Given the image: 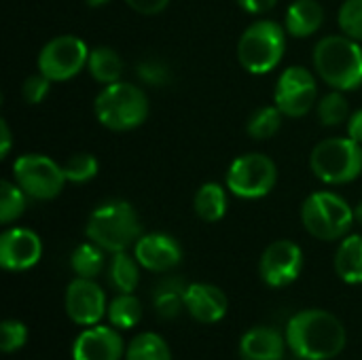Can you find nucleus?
Listing matches in <instances>:
<instances>
[{
  "mask_svg": "<svg viewBox=\"0 0 362 360\" xmlns=\"http://www.w3.org/2000/svg\"><path fill=\"white\" fill-rule=\"evenodd\" d=\"M284 335L291 352L301 360L337 359L348 344L344 323L327 310L297 312L288 320Z\"/></svg>",
  "mask_w": 362,
  "mask_h": 360,
  "instance_id": "nucleus-1",
  "label": "nucleus"
},
{
  "mask_svg": "<svg viewBox=\"0 0 362 360\" xmlns=\"http://www.w3.org/2000/svg\"><path fill=\"white\" fill-rule=\"evenodd\" d=\"M318 76L337 91H352L362 85V47L350 36H325L314 49Z\"/></svg>",
  "mask_w": 362,
  "mask_h": 360,
  "instance_id": "nucleus-2",
  "label": "nucleus"
},
{
  "mask_svg": "<svg viewBox=\"0 0 362 360\" xmlns=\"http://www.w3.org/2000/svg\"><path fill=\"white\" fill-rule=\"evenodd\" d=\"M85 233L93 244L115 255L125 252L129 246H136L142 236V225L132 204L123 199H112L98 206L89 214Z\"/></svg>",
  "mask_w": 362,
  "mask_h": 360,
  "instance_id": "nucleus-3",
  "label": "nucleus"
},
{
  "mask_svg": "<svg viewBox=\"0 0 362 360\" xmlns=\"http://www.w3.org/2000/svg\"><path fill=\"white\" fill-rule=\"evenodd\" d=\"M93 110L104 127L112 132H129L146 121L148 98L140 87L117 81L95 95Z\"/></svg>",
  "mask_w": 362,
  "mask_h": 360,
  "instance_id": "nucleus-4",
  "label": "nucleus"
},
{
  "mask_svg": "<svg viewBox=\"0 0 362 360\" xmlns=\"http://www.w3.org/2000/svg\"><path fill=\"white\" fill-rule=\"evenodd\" d=\"M286 51V28L261 19L250 23L238 42V59L250 74H267L278 68Z\"/></svg>",
  "mask_w": 362,
  "mask_h": 360,
  "instance_id": "nucleus-5",
  "label": "nucleus"
},
{
  "mask_svg": "<svg viewBox=\"0 0 362 360\" xmlns=\"http://www.w3.org/2000/svg\"><path fill=\"white\" fill-rule=\"evenodd\" d=\"M354 221L356 216L352 206L331 191L312 193L301 206V223L316 240H344L350 233Z\"/></svg>",
  "mask_w": 362,
  "mask_h": 360,
  "instance_id": "nucleus-6",
  "label": "nucleus"
},
{
  "mask_svg": "<svg viewBox=\"0 0 362 360\" xmlns=\"http://www.w3.org/2000/svg\"><path fill=\"white\" fill-rule=\"evenodd\" d=\"M312 172L327 185H348L362 174V144L348 138H327L310 155Z\"/></svg>",
  "mask_w": 362,
  "mask_h": 360,
  "instance_id": "nucleus-7",
  "label": "nucleus"
},
{
  "mask_svg": "<svg viewBox=\"0 0 362 360\" xmlns=\"http://www.w3.org/2000/svg\"><path fill=\"white\" fill-rule=\"evenodd\" d=\"M278 180V168L272 157L263 153H248L238 157L225 176L227 189L242 199H261L269 195Z\"/></svg>",
  "mask_w": 362,
  "mask_h": 360,
  "instance_id": "nucleus-8",
  "label": "nucleus"
},
{
  "mask_svg": "<svg viewBox=\"0 0 362 360\" xmlns=\"http://www.w3.org/2000/svg\"><path fill=\"white\" fill-rule=\"evenodd\" d=\"M13 176L15 182L28 193V197L38 202L57 197L66 185L64 168L51 157L38 153L21 155L19 159H15Z\"/></svg>",
  "mask_w": 362,
  "mask_h": 360,
  "instance_id": "nucleus-9",
  "label": "nucleus"
},
{
  "mask_svg": "<svg viewBox=\"0 0 362 360\" xmlns=\"http://www.w3.org/2000/svg\"><path fill=\"white\" fill-rule=\"evenodd\" d=\"M89 47L74 34L51 38L38 53V72L53 83L76 76L89 62Z\"/></svg>",
  "mask_w": 362,
  "mask_h": 360,
  "instance_id": "nucleus-10",
  "label": "nucleus"
},
{
  "mask_svg": "<svg viewBox=\"0 0 362 360\" xmlns=\"http://www.w3.org/2000/svg\"><path fill=\"white\" fill-rule=\"evenodd\" d=\"M274 104L284 117L299 119L318 104V83L314 74L301 66H288L276 83Z\"/></svg>",
  "mask_w": 362,
  "mask_h": 360,
  "instance_id": "nucleus-11",
  "label": "nucleus"
},
{
  "mask_svg": "<svg viewBox=\"0 0 362 360\" xmlns=\"http://www.w3.org/2000/svg\"><path fill=\"white\" fill-rule=\"evenodd\" d=\"M303 269V252L299 244L291 240H278L272 242L259 261V274L261 280L269 289H284L293 284Z\"/></svg>",
  "mask_w": 362,
  "mask_h": 360,
  "instance_id": "nucleus-12",
  "label": "nucleus"
},
{
  "mask_svg": "<svg viewBox=\"0 0 362 360\" xmlns=\"http://www.w3.org/2000/svg\"><path fill=\"white\" fill-rule=\"evenodd\" d=\"M66 314L78 327H93L106 316V295L95 280L74 278L66 289Z\"/></svg>",
  "mask_w": 362,
  "mask_h": 360,
  "instance_id": "nucleus-13",
  "label": "nucleus"
},
{
  "mask_svg": "<svg viewBox=\"0 0 362 360\" xmlns=\"http://www.w3.org/2000/svg\"><path fill=\"white\" fill-rule=\"evenodd\" d=\"M42 257L40 238L25 227L6 229L0 236V265L6 272L32 269Z\"/></svg>",
  "mask_w": 362,
  "mask_h": 360,
  "instance_id": "nucleus-14",
  "label": "nucleus"
},
{
  "mask_svg": "<svg viewBox=\"0 0 362 360\" xmlns=\"http://www.w3.org/2000/svg\"><path fill=\"white\" fill-rule=\"evenodd\" d=\"M125 344L119 335V329L93 325L72 344V360H121L125 359Z\"/></svg>",
  "mask_w": 362,
  "mask_h": 360,
  "instance_id": "nucleus-15",
  "label": "nucleus"
},
{
  "mask_svg": "<svg viewBox=\"0 0 362 360\" xmlns=\"http://www.w3.org/2000/svg\"><path fill=\"white\" fill-rule=\"evenodd\" d=\"M134 257L138 259L140 267L165 274L172 272L182 261V248L180 244L165 233H146L140 236V240L134 246Z\"/></svg>",
  "mask_w": 362,
  "mask_h": 360,
  "instance_id": "nucleus-16",
  "label": "nucleus"
},
{
  "mask_svg": "<svg viewBox=\"0 0 362 360\" xmlns=\"http://www.w3.org/2000/svg\"><path fill=\"white\" fill-rule=\"evenodd\" d=\"M185 310L193 320L202 325H214L227 316L229 301L218 286L206 282H193L187 286L185 293Z\"/></svg>",
  "mask_w": 362,
  "mask_h": 360,
  "instance_id": "nucleus-17",
  "label": "nucleus"
},
{
  "mask_svg": "<svg viewBox=\"0 0 362 360\" xmlns=\"http://www.w3.org/2000/svg\"><path fill=\"white\" fill-rule=\"evenodd\" d=\"M286 335L272 327L248 329L240 339V359L242 360H282L286 354Z\"/></svg>",
  "mask_w": 362,
  "mask_h": 360,
  "instance_id": "nucleus-18",
  "label": "nucleus"
},
{
  "mask_svg": "<svg viewBox=\"0 0 362 360\" xmlns=\"http://www.w3.org/2000/svg\"><path fill=\"white\" fill-rule=\"evenodd\" d=\"M325 23V8L318 0H295L286 11L284 28L295 38H308Z\"/></svg>",
  "mask_w": 362,
  "mask_h": 360,
  "instance_id": "nucleus-19",
  "label": "nucleus"
},
{
  "mask_svg": "<svg viewBox=\"0 0 362 360\" xmlns=\"http://www.w3.org/2000/svg\"><path fill=\"white\" fill-rule=\"evenodd\" d=\"M187 286L189 284H185L182 278H163L161 282H157L153 291V308L159 318L174 320L180 316V312L185 310Z\"/></svg>",
  "mask_w": 362,
  "mask_h": 360,
  "instance_id": "nucleus-20",
  "label": "nucleus"
},
{
  "mask_svg": "<svg viewBox=\"0 0 362 360\" xmlns=\"http://www.w3.org/2000/svg\"><path fill=\"white\" fill-rule=\"evenodd\" d=\"M335 272L346 284H362V236L348 233L335 252Z\"/></svg>",
  "mask_w": 362,
  "mask_h": 360,
  "instance_id": "nucleus-21",
  "label": "nucleus"
},
{
  "mask_svg": "<svg viewBox=\"0 0 362 360\" xmlns=\"http://www.w3.org/2000/svg\"><path fill=\"white\" fill-rule=\"evenodd\" d=\"M195 214L206 223H216L227 212V193L218 182H204L193 199Z\"/></svg>",
  "mask_w": 362,
  "mask_h": 360,
  "instance_id": "nucleus-22",
  "label": "nucleus"
},
{
  "mask_svg": "<svg viewBox=\"0 0 362 360\" xmlns=\"http://www.w3.org/2000/svg\"><path fill=\"white\" fill-rule=\"evenodd\" d=\"M87 68H89V74L98 83L110 85V83H117L119 76L123 74V59L110 47H95L89 53Z\"/></svg>",
  "mask_w": 362,
  "mask_h": 360,
  "instance_id": "nucleus-23",
  "label": "nucleus"
},
{
  "mask_svg": "<svg viewBox=\"0 0 362 360\" xmlns=\"http://www.w3.org/2000/svg\"><path fill=\"white\" fill-rule=\"evenodd\" d=\"M108 280L117 293H134L140 282L138 259L129 257L127 252H115L108 267Z\"/></svg>",
  "mask_w": 362,
  "mask_h": 360,
  "instance_id": "nucleus-24",
  "label": "nucleus"
},
{
  "mask_svg": "<svg viewBox=\"0 0 362 360\" xmlns=\"http://www.w3.org/2000/svg\"><path fill=\"white\" fill-rule=\"evenodd\" d=\"M108 323L119 331H129L142 320V303L132 293H119L108 306Z\"/></svg>",
  "mask_w": 362,
  "mask_h": 360,
  "instance_id": "nucleus-25",
  "label": "nucleus"
},
{
  "mask_svg": "<svg viewBox=\"0 0 362 360\" xmlns=\"http://www.w3.org/2000/svg\"><path fill=\"white\" fill-rule=\"evenodd\" d=\"M70 267L76 274V278L95 280L104 269V248H100L91 240L85 244H78L74 252L70 255Z\"/></svg>",
  "mask_w": 362,
  "mask_h": 360,
  "instance_id": "nucleus-26",
  "label": "nucleus"
},
{
  "mask_svg": "<svg viewBox=\"0 0 362 360\" xmlns=\"http://www.w3.org/2000/svg\"><path fill=\"white\" fill-rule=\"evenodd\" d=\"M125 360H172V352L168 342L157 333H140L129 342Z\"/></svg>",
  "mask_w": 362,
  "mask_h": 360,
  "instance_id": "nucleus-27",
  "label": "nucleus"
},
{
  "mask_svg": "<svg viewBox=\"0 0 362 360\" xmlns=\"http://www.w3.org/2000/svg\"><path fill=\"white\" fill-rule=\"evenodd\" d=\"M282 110L274 104L269 106H261L252 112V117L248 119V125H246V132L250 138L255 140H267L272 136L278 134L280 125H282Z\"/></svg>",
  "mask_w": 362,
  "mask_h": 360,
  "instance_id": "nucleus-28",
  "label": "nucleus"
},
{
  "mask_svg": "<svg viewBox=\"0 0 362 360\" xmlns=\"http://www.w3.org/2000/svg\"><path fill=\"white\" fill-rule=\"evenodd\" d=\"M28 206V193L11 180L0 182V223L8 225L17 221Z\"/></svg>",
  "mask_w": 362,
  "mask_h": 360,
  "instance_id": "nucleus-29",
  "label": "nucleus"
},
{
  "mask_svg": "<svg viewBox=\"0 0 362 360\" xmlns=\"http://www.w3.org/2000/svg\"><path fill=\"white\" fill-rule=\"evenodd\" d=\"M316 112H318V121L327 127H335V125H341L344 121H348L350 106H348L344 91L333 89L331 93L322 95L316 104Z\"/></svg>",
  "mask_w": 362,
  "mask_h": 360,
  "instance_id": "nucleus-30",
  "label": "nucleus"
},
{
  "mask_svg": "<svg viewBox=\"0 0 362 360\" xmlns=\"http://www.w3.org/2000/svg\"><path fill=\"white\" fill-rule=\"evenodd\" d=\"M64 174L68 182L81 185V182H89L91 178L98 176V159L91 153H76L72 155L64 166Z\"/></svg>",
  "mask_w": 362,
  "mask_h": 360,
  "instance_id": "nucleus-31",
  "label": "nucleus"
},
{
  "mask_svg": "<svg viewBox=\"0 0 362 360\" xmlns=\"http://www.w3.org/2000/svg\"><path fill=\"white\" fill-rule=\"evenodd\" d=\"M339 28L346 36L362 40V0H346L337 15Z\"/></svg>",
  "mask_w": 362,
  "mask_h": 360,
  "instance_id": "nucleus-32",
  "label": "nucleus"
},
{
  "mask_svg": "<svg viewBox=\"0 0 362 360\" xmlns=\"http://www.w3.org/2000/svg\"><path fill=\"white\" fill-rule=\"evenodd\" d=\"M28 344V329L19 320H4L0 325V348L4 354L19 352Z\"/></svg>",
  "mask_w": 362,
  "mask_h": 360,
  "instance_id": "nucleus-33",
  "label": "nucleus"
},
{
  "mask_svg": "<svg viewBox=\"0 0 362 360\" xmlns=\"http://www.w3.org/2000/svg\"><path fill=\"white\" fill-rule=\"evenodd\" d=\"M51 83H53V81L47 79L42 72L30 74V76L23 81V85H21V95H23V100H25L28 104H40V102L47 98Z\"/></svg>",
  "mask_w": 362,
  "mask_h": 360,
  "instance_id": "nucleus-34",
  "label": "nucleus"
},
{
  "mask_svg": "<svg viewBox=\"0 0 362 360\" xmlns=\"http://www.w3.org/2000/svg\"><path fill=\"white\" fill-rule=\"evenodd\" d=\"M138 74H140L142 81H146V83H151V85H163V83L170 79L168 68L161 66L159 62H144V64H140Z\"/></svg>",
  "mask_w": 362,
  "mask_h": 360,
  "instance_id": "nucleus-35",
  "label": "nucleus"
},
{
  "mask_svg": "<svg viewBox=\"0 0 362 360\" xmlns=\"http://www.w3.org/2000/svg\"><path fill=\"white\" fill-rule=\"evenodd\" d=\"M125 2L129 8H134L140 15H157L170 4V0H125Z\"/></svg>",
  "mask_w": 362,
  "mask_h": 360,
  "instance_id": "nucleus-36",
  "label": "nucleus"
},
{
  "mask_svg": "<svg viewBox=\"0 0 362 360\" xmlns=\"http://www.w3.org/2000/svg\"><path fill=\"white\" fill-rule=\"evenodd\" d=\"M246 13H252V15H261V13H267L269 8L276 6L278 0H235Z\"/></svg>",
  "mask_w": 362,
  "mask_h": 360,
  "instance_id": "nucleus-37",
  "label": "nucleus"
},
{
  "mask_svg": "<svg viewBox=\"0 0 362 360\" xmlns=\"http://www.w3.org/2000/svg\"><path fill=\"white\" fill-rule=\"evenodd\" d=\"M348 136L352 140H356L358 144H362V108L356 110L354 115H350V119H348Z\"/></svg>",
  "mask_w": 362,
  "mask_h": 360,
  "instance_id": "nucleus-38",
  "label": "nucleus"
},
{
  "mask_svg": "<svg viewBox=\"0 0 362 360\" xmlns=\"http://www.w3.org/2000/svg\"><path fill=\"white\" fill-rule=\"evenodd\" d=\"M0 132H2V146H0V157L4 159L11 151V129H8V123L4 119H0Z\"/></svg>",
  "mask_w": 362,
  "mask_h": 360,
  "instance_id": "nucleus-39",
  "label": "nucleus"
},
{
  "mask_svg": "<svg viewBox=\"0 0 362 360\" xmlns=\"http://www.w3.org/2000/svg\"><path fill=\"white\" fill-rule=\"evenodd\" d=\"M354 216H356V223L362 227V202L356 206V210H354Z\"/></svg>",
  "mask_w": 362,
  "mask_h": 360,
  "instance_id": "nucleus-40",
  "label": "nucleus"
},
{
  "mask_svg": "<svg viewBox=\"0 0 362 360\" xmlns=\"http://www.w3.org/2000/svg\"><path fill=\"white\" fill-rule=\"evenodd\" d=\"M89 6H104V4H108L110 0H85Z\"/></svg>",
  "mask_w": 362,
  "mask_h": 360,
  "instance_id": "nucleus-41",
  "label": "nucleus"
}]
</instances>
